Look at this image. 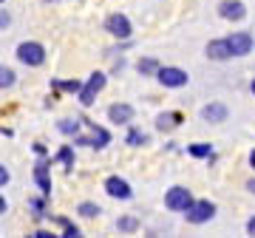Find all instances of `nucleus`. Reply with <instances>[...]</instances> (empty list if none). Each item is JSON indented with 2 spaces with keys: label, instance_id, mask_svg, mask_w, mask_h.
I'll return each mask as SVG.
<instances>
[{
  "label": "nucleus",
  "instance_id": "nucleus-1",
  "mask_svg": "<svg viewBox=\"0 0 255 238\" xmlns=\"http://www.w3.org/2000/svg\"><path fill=\"white\" fill-rule=\"evenodd\" d=\"M17 60L23 65H43L46 63V48L40 43H20L17 46Z\"/></svg>",
  "mask_w": 255,
  "mask_h": 238
},
{
  "label": "nucleus",
  "instance_id": "nucleus-2",
  "mask_svg": "<svg viewBox=\"0 0 255 238\" xmlns=\"http://www.w3.org/2000/svg\"><path fill=\"white\" fill-rule=\"evenodd\" d=\"M184 213H187V221L190 224H204V221H210L216 216V204L213 202H190V207Z\"/></svg>",
  "mask_w": 255,
  "mask_h": 238
},
{
  "label": "nucleus",
  "instance_id": "nucleus-3",
  "mask_svg": "<svg viewBox=\"0 0 255 238\" xmlns=\"http://www.w3.org/2000/svg\"><path fill=\"white\" fill-rule=\"evenodd\" d=\"M156 77H159V83L167 85V88H182V85H187V71H182V68H156Z\"/></svg>",
  "mask_w": 255,
  "mask_h": 238
},
{
  "label": "nucleus",
  "instance_id": "nucleus-4",
  "mask_svg": "<svg viewBox=\"0 0 255 238\" xmlns=\"http://www.w3.org/2000/svg\"><path fill=\"white\" fill-rule=\"evenodd\" d=\"M193 202V196L187 187H170L167 190V196H164V204L170 207V210H187Z\"/></svg>",
  "mask_w": 255,
  "mask_h": 238
},
{
  "label": "nucleus",
  "instance_id": "nucleus-5",
  "mask_svg": "<svg viewBox=\"0 0 255 238\" xmlns=\"http://www.w3.org/2000/svg\"><path fill=\"white\" fill-rule=\"evenodd\" d=\"M105 31H111L114 37H119V40H128L130 37V20L125 17V14H111L108 20H105Z\"/></svg>",
  "mask_w": 255,
  "mask_h": 238
},
{
  "label": "nucleus",
  "instance_id": "nucleus-6",
  "mask_svg": "<svg viewBox=\"0 0 255 238\" xmlns=\"http://www.w3.org/2000/svg\"><path fill=\"white\" fill-rule=\"evenodd\" d=\"M102 88H105V74H100V71L91 74L88 85H85V88H80V102H82V105H91L94 97H97V94H100Z\"/></svg>",
  "mask_w": 255,
  "mask_h": 238
},
{
  "label": "nucleus",
  "instance_id": "nucleus-7",
  "mask_svg": "<svg viewBox=\"0 0 255 238\" xmlns=\"http://www.w3.org/2000/svg\"><path fill=\"white\" fill-rule=\"evenodd\" d=\"M227 46H230V51H233V57L250 54V51H253V34H247V31H236L233 37H227Z\"/></svg>",
  "mask_w": 255,
  "mask_h": 238
},
{
  "label": "nucleus",
  "instance_id": "nucleus-8",
  "mask_svg": "<svg viewBox=\"0 0 255 238\" xmlns=\"http://www.w3.org/2000/svg\"><path fill=\"white\" fill-rule=\"evenodd\" d=\"M105 193L114 196V199H130L133 193H130V184L125 179H119V176H108L105 179Z\"/></svg>",
  "mask_w": 255,
  "mask_h": 238
},
{
  "label": "nucleus",
  "instance_id": "nucleus-9",
  "mask_svg": "<svg viewBox=\"0 0 255 238\" xmlns=\"http://www.w3.org/2000/svg\"><path fill=\"white\" fill-rule=\"evenodd\" d=\"M219 11H221V17L224 20H241L247 14V9H244L241 0H224V3L219 6Z\"/></svg>",
  "mask_w": 255,
  "mask_h": 238
},
{
  "label": "nucleus",
  "instance_id": "nucleus-10",
  "mask_svg": "<svg viewBox=\"0 0 255 238\" xmlns=\"http://www.w3.org/2000/svg\"><path fill=\"white\" fill-rule=\"evenodd\" d=\"M207 57L210 60H227V57H233L227 40H213V43L207 46Z\"/></svg>",
  "mask_w": 255,
  "mask_h": 238
},
{
  "label": "nucleus",
  "instance_id": "nucleus-11",
  "mask_svg": "<svg viewBox=\"0 0 255 238\" xmlns=\"http://www.w3.org/2000/svg\"><path fill=\"white\" fill-rule=\"evenodd\" d=\"M108 117H111V122H130L133 119V108L130 105H111Z\"/></svg>",
  "mask_w": 255,
  "mask_h": 238
},
{
  "label": "nucleus",
  "instance_id": "nucleus-12",
  "mask_svg": "<svg viewBox=\"0 0 255 238\" xmlns=\"http://www.w3.org/2000/svg\"><path fill=\"white\" fill-rule=\"evenodd\" d=\"M34 179H37V184H40V190L46 193H51V179H48V165L46 162H40V165L34 167Z\"/></svg>",
  "mask_w": 255,
  "mask_h": 238
},
{
  "label": "nucleus",
  "instance_id": "nucleus-13",
  "mask_svg": "<svg viewBox=\"0 0 255 238\" xmlns=\"http://www.w3.org/2000/svg\"><path fill=\"white\" fill-rule=\"evenodd\" d=\"M201 117L207 119V122H224L227 119V108L224 105H207V108L201 111Z\"/></svg>",
  "mask_w": 255,
  "mask_h": 238
},
{
  "label": "nucleus",
  "instance_id": "nucleus-14",
  "mask_svg": "<svg viewBox=\"0 0 255 238\" xmlns=\"http://www.w3.org/2000/svg\"><path fill=\"white\" fill-rule=\"evenodd\" d=\"M91 125V130H94V136H91V147H105L111 142V133L105 128H97V122H88Z\"/></svg>",
  "mask_w": 255,
  "mask_h": 238
},
{
  "label": "nucleus",
  "instance_id": "nucleus-15",
  "mask_svg": "<svg viewBox=\"0 0 255 238\" xmlns=\"http://www.w3.org/2000/svg\"><path fill=\"white\" fill-rule=\"evenodd\" d=\"M11 85H14V71L0 65V88H11Z\"/></svg>",
  "mask_w": 255,
  "mask_h": 238
},
{
  "label": "nucleus",
  "instance_id": "nucleus-16",
  "mask_svg": "<svg viewBox=\"0 0 255 238\" xmlns=\"http://www.w3.org/2000/svg\"><path fill=\"white\" fill-rule=\"evenodd\" d=\"M187 150H190L193 156H199V159H204V156H213V147L204 145V142H196V145H190Z\"/></svg>",
  "mask_w": 255,
  "mask_h": 238
},
{
  "label": "nucleus",
  "instance_id": "nucleus-17",
  "mask_svg": "<svg viewBox=\"0 0 255 238\" xmlns=\"http://www.w3.org/2000/svg\"><path fill=\"white\" fill-rule=\"evenodd\" d=\"M57 162H63L68 170L74 167V153H71V147L65 145V147H60V153H57Z\"/></svg>",
  "mask_w": 255,
  "mask_h": 238
},
{
  "label": "nucleus",
  "instance_id": "nucleus-18",
  "mask_svg": "<svg viewBox=\"0 0 255 238\" xmlns=\"http://www.w3.org/2000/svg\"><path fill=\"white\" fill-rule=\"evenodd\" d=\"M77 210H80V216H85V219H94V216H100V213H102L100 207H97V204H91V202H82Z\"/></svg>",
  "mask_w": 255,
  "mask_h": 238
},
{
  "label": "nucleus",
  "instance_id": "nucleus-19",
  "mask_svg": "<svg viewBox=\"0 0 255 238\" xmlns=\"http://www.w3.org/2000/svg\"><path fill=\"white\" fill-rule=\"evenodd\" d=\"M179 122H182V117H179V114H167V117H159V128H173V125H179Z\"/></svg>",
  "mask_w": 255,
  "mask_h": 238
},
{
  "label": "nucleus",
  "instance_id": "nucleus-20",
  "mask_svg": "<svg viewBox=\"0 0 255 238\" xmlns=\"http://www.w3.org/2000/svg\"><path fill=\"white\" fill-rule=\"evenodd\" d=\"M80 125H82V122H77V119H63V122H60V130L71 136V133H77V130H80Z\"/></svg>",
  "mask_w": 255,
  "mask_h": 238
},
{
  "label": "nucleus",
  "instance_id": "nucleus-21",
  "mask_svg": "<svg viewBox=\"0 0 255 238\" xmlns=\"http://www.w3.org/2000/svg\"><path fill=\"white\" fill-rule=\"evenodd\" d=\"M57 224H60V227L65 230V236H68V238H77V236H80V230L74 227V224H71L68 219H57Z\"/></svg>",
  "mask_w": 255,
  "mask_h": 238
},
{
  "label": "nucleus",
  "instance_id": "nucleus-22",
  "mask_svg": "<svg viewBox=\"0 0 255 238\" xmlns=\"http://www.w3.org/2000/svg\"><path fill=\"white\" fill-rule=\"evenodd\" d=\"M145 142H147V136L139 133V130H130V133H128V145H145Z\"/></svg>",
  "mask_w": 255,
  "mask_h": 238
},
{
  "label": "nucleus",
  "instance_id": "nucleus-23",
  "mask_svg": "<svg viewBox=\"0 0 255 238\" xmlns=\"http://www.w3.org/2000/svg\"><path fill=\"white\" fill-rule=\"evenodd\" d=\"M156 68H159L156 60H139V71L142 74H156Z\"/></svg>",
  "mask_w": 255,
  "mask_h": 238
},
{
  "label": "nucleus",
  "instance_id": "nucleus-24",
  "mask_svg": "<svg viewBox=\"0 0 255 238\" xmlns=\"http://www.w3.org/2000/svg\"><path fill=\"white\" fill-rule=\"evenodd\" d=\"M54 88H65V91H74V94H77L82 85L77 83V80H68V83H54Z\"/></svg>",
  "mask_w": 255,
  "mask_h": 238
},
{
  "label": "nucleus",
  "instance_id": "nucleus-25",
  "mask_svg": "<svg viewBox=\"0 0 255 238\" xmlns=\"http://www.w3.org/2000/svg\"><path fill=\"white\" fill-rule=\"evenodd\" d=\"M119 230H125V233H133V230H136V219H130V216H128V219H122V221H119Z\"/></svg>",
  "mask_w": 255,
  "mask_h": 238
},
{
  "label": "nucleus",
  "instance_id": "nucleus-26",
  "mask_svg": "<svg viewBox=\"0 0 255 238\" xmlns=\"http://www.w3.org/2000/svg\"><path fill=\"white\" fill-rule=\"evenodd\" d=\"M9 179H11L9 170H6V167L0 165V187H6V184H9Z\"/></svg>",
  "mask_w": 255,
  "mask_h": 238
},
{
  "label": "nucleus",
  "instance_id": "nucleus-27",
  "mask_svg": "<svg viewBox=\"0 0 255 238\" xmlns=\"http://www.w3.org/2000/svg\"><path fill=\"white\" fill-rule=\"evenodd\" d=\"M11 23V17H9V11L6 9H0V28H6Z\"/></svg>",
  "mask_w": 255,
  "mask_h": 238
},
{
  "label": "nucleus",
  "instance_id": "nucleus-28",
  "mask_svg": "<svg viewBox=\"0 0 255 238\" xmlns=\"http://www.w3.org/2000/svg\"><path fill=\"white\" fill-rule=\"evenodd\" d=\"M247 233H250V236H255V216L247 221Z\"/></svg>",
  "mask_w": 255,
  "mask_h": 238
},
{
  "label": "nucleus",
  "instance_id": "nucleus-29",
  "mask_svg": "<svg viewBox=\"0 0 255 238\" xmlns=\"http://www.w3.org/2000/svg\"><path fill=\"white\" fill-rule=\"evenodd\" d=\"M34 236H37V238H51V233H48V230H37Z\"/></svg>",
  "mask_w": 255,
  "mask_h": 238
},
{
  "label": "nucleus",
  "instance_id": "nucleus-30",
  "mask_svg": "<svg viewBox=\"0 0 255 238\" xmlns=\"http://www.w3.org/2000/svg\"><path fill=\"white\" fill-rule=\"evenodd\" d=\"M247 190H250V193H255V179H253V182H247Z\"/></svg>",
  "mask_w": 255,
  "mask_h": 238
},
{
  "label": "nucleus",
  "instance_id": "nucleus-31",
  "mask_svg": "<svg viewBox=\"0 0 255 238\" xmlns=\"http://www.w3.org/2000/svg\"><path fill=\"white\" fill-rule=\"evenodd\" d=\"M0 213H6V199L0 196Z\"/></svg>",
  "mask_w": 255,
  "mask_h": 238
},
{
  "label": "nucleus",
  "instance_id": "nucleus-32",
  "mask_svg": "<svg viewBox=\"0 0 255 238\" xmlns=\"http://www.w3.org/2000/svg\"><path fill=\"white\" fill-rule=\"evenodd\" d=\"M250 165L255 167V150H253V153H250Z\"/></svg>",
  "mask_w": 255,
  "mask_h": 238
},
{
  "label": "nucleus",
  "instance_id": "nucleus-33",
  "mask_svg": "<svg viewBox=\"0 0 255 238\" xmlns=\"http://www.w3.org/2000/svg\"><path fill=\"white\" fill-rule=\"evenodd\" d=\"M250 88H253V94H255V80H253V85H250Z\"/></svg>",
  "mask_w": 255,
  "mask_h": 238
},
{
  "label": "nucleus",
  "instance_id": "nucleus-34",
  "mask_svg": "<svg viewBox=\"0 0 255 238\" xmlns=\"http://www.w3.org/2000/svg\"><path fill=\"white\" fill-rule=\"evenodd\" d=\"M0 3H6V0H0Z\"/></svg>",
  "mask_w": 255,
  "mask_h": 238
}]
</instances>
